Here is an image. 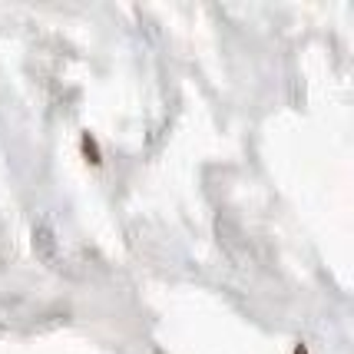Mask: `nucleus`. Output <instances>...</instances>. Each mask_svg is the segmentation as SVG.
<instances>
[{
    "instance_id": "f257e3e1",
    "label": "nucleus",
    "mask_w": 354,
    "mask_h": 354,
    "mask_svg": "<svg viewBox=\"0 0 354 354\" xmlns=\"http://www.w3.org/2000/svg\"><path fill=\"white\" fill-rule=\"evenodd\" d=\"M80 153H83V159H86L90 166H100V162H103L100 142H96V136H93V133H83V136H80Z\"/></svg>"
},
{
    "instance_id": "f03ea898",
    "label": "nucleus",
    "mask_w": 354,
    "mask_h": 354,
    "mask_svg": "<svg viewBox=\"0 0 354 354\" xmlns=\"http://www.w3.org/2000/svg\"><path fill=\"white\" fill-rule=\"evenodd\" d=\"M292 354H308V348H305V344H295V351Z\"/></svg>"
}]
</instances>
